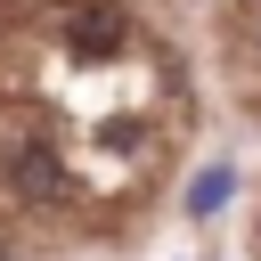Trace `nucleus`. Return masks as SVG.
<instances>
[{"label":"nucleus","mask_w":261,"mask_h":261,"mask_svg":"<svg viewBox=\"0 0 261 261\" xmlns=\"http://www.w3.org/2000/svg\"><path fill=\"white\" fill-rule=\"evenodd\" d=\"M228 188H237V171H228V163H212V171H196V188H188V212H196V220H212V212L228 204Z\"/></svg>","instance_id":"obj_1"},{"label":"nucleus","mask_w":261,"mask_h":261,"mask_svg":"<svg viewBox=\"0 0 261 261\" xmlns=\"http://www.w3.org/2000/svg\"><path fill=\"white\" fill-rule=\"evenodd\" d=\"M73 33H82L90 49H106V41H122V8H114V0H90V16H82Z\"/></svg>","instance_id":"obj_2"},{"label":"nucleus","mask_w":261,"mask_h":261,"mask_svg":"<svg viewBox=\"0 0 261 261\" xmlns=\"http://www.w3.org/2000/svg\"><path fill=\"white\" fill-rule=\"evenodd\" d=\"M16 188H41V196H57V163L24 147V155H16Z\"/></svg>","instance_id":"obj_3"}]
</instances>
